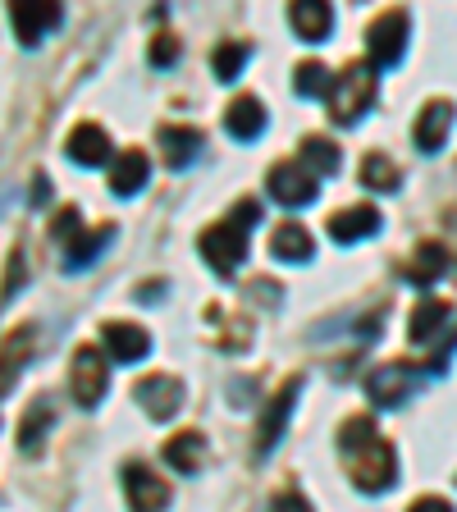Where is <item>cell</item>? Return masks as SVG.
Wrapping results in <instances>:
<instances>
[{
	"instance_id": "29",
	"label": "cell",
	"mask_w": 457,
	"mask_h": 512,
	"mask_svg": "<svg viewBox=\"0 0 457 512\" xmlns=\"http://www.w3.org/2000/svg\"><path fill=\"white\" fill-rule=\"evenodd\" d=\"M243 64H247V46L243 42H220L211 55V69L220 83H234L238 74H243Z\"/></svg>"
},
{
	"instance_id": "39",
	"label": "cell",
	"mask_w": 457,
	"mask_h": 512,
	"mask_svg": "<svg viewBox=\"0 0 457 512\" xmlns=\"http://www.w3.org/2000/svg\"><path fill=\"white\" fill-rule=\"evenodd\" d=\"M46 188H51V183H46V174H37V179H32V202H37V206H42L46 197H51Z\"/></svg>"
},
{
	"instance_id": "30",
	"label": "cell",
	"mask_w": 457,
	"mask_h": 512,
	"mask_svg": "<svg viewBox=\"0 0 457 512\" xmlns=\"http://www.w3.org/2000/svg\"><path fill=\"white\" fill-rule=\"evenodd\" d=\"M343 458H348V453H357V448H366V444H371V439H380V435H375V421H371V416H352V421H348V426H343Z\"/></svg>"
},
{
	"instance_id": "25",
	"label": "cell",
	"mask_w": 457,
	"mask_h": 512,
	"mask_svg": "<svg viewBox=\"0 0 457 512\" xmlns=\"http://www.w3.org/2000/svg\"><path fill=\"white\" fill-rule=\"evenodd\" d=\"M51 421H55L51 403H46V398H37V403L28 407V416L19 421V435H14V439H19L23 453H37V448H42V435L51 430Z\"/></svg>"
},
{
	"instance_id": "5",
	"label": "cell",
	"mask_w": 457,
	"mask_h": 512,
	"mask_svg": "<svg viewBox=\"0 0 457 512\" xmlns=\"http://www.w3.org/2000/svg\"><path fill=\"white\" fill-rule=\"evenodd\" d=\"M302 384H307L302 375H288L284 389L266 403V412H261V421H256V458H270V448L284 439V426H288V416H293V403H298Z\"/></svg>"
},
{
	"instance_id": "38",
	"label": "cell",
	"mask_w": 457,
	"mask_h": 512,
	"mask_svg": "<svg viewBox=\"0 0 457 512\" xmlns=\"http://www.w3.org/2000/svg\"><path fill=\"white\" fill-rule=\"evenodd\" d=\"M412 512H453V508H448L444 499H416V503H412Z\"/></svg>"
},
{
	"instance_id": "7",
	"label": "cell",
	"mask_w": 457,
	"mask_h": 512,
	"mask_svg": "<svg viewBox=\"0 0 457 512\" xmlns=\"http://www.w3.org/2000/svg\"><path fill=\"white\" fill-rule=\"evenodd\" d=\"M106 384H110L106 357H101L92 343H83V348L74 352V371H69V389H74L78 407H96V403H101V398H106Z\"/></svg>"
},
{
	"instance_id": "2",
	"label": "cell",
	"mask_w": 457,
	"mask_h": 512,
	"mask_svg": "<svg viewBox=\"0 0 457 512\" xmlns=\"http://www.w3.org/2000/svg\"><path fill=\"white\" fill-rule=\"evenodd\" d=\"M348 476L352 485L362 494H384L394 485L398 476V458H394V444H384V439H371L366 448L348 453Z\"/></svg>"
},
{
	"instance_id": "28",
	"label": "cell",
	"mask_w": 457,
	"mask_h": 512,
	"mask_svg": "<svg viewBox=\"0 0 457 512\" xmlns=\"http://www.w3.org/2000/svg\"><path fill=\"white\" fill-rule=\"evenodd\" d=\"M302 165H307L311 174H325V179H330V174H339V147H334L330 138H307L302 142Z\"/></svg>"
},
{
	"instance_id": "26",
	"label": "cell",
	"mask_w": 457,
	"mask_h": 512,
	"mask_svg": "<svg viewBox=\"0 0 457 512\" xmlns=\"http://www.w3.org/2000/svg\"><path fill=\"white\" fill-rule=\"evenodd\" d=\"M293 92H298V96H311V101H316V96H330V92H334L330 69H325L320 60H302L298 69H293Z\"/></svg>"
},
{
	"instance_id": "11",
	"label": "cell",
	"mask_w": 457,
	"mask_h": 512,
	"mask_svg": "<svg viewBox=\"0 0 457 512\" xmlns=\"http://www.w3.org/2000/svg\"><path fill=\"white\" fill-rule=\"evenodd\" d=\"M60 5H14L10 10V23H14V37H19L23 46H42L46 42V32L60 28Z\"/></svg>"
},
{
	"instance_id": "35",
	"label": "cell",
	"mask_w": 457,
	"mask_h": 512,
	"mask_svg": "<svg viewBox=\"0 0 457 512\" xmlns=\"http://www.w3.org/2000/svg\"><path fill=\"white\" fill-rule=\"evenodd\" d=\"M270 512H311V503L302 499V494H279V499L270 503Z\"/></svg>"
},
{
	"instance_id": "36",
	"label": "cell",
	"mask_w": 457,
	"mask_h": 512,
	"mask_svg": "<svg viewBox=\"0 0 457 512\" xmlns=\"http://www.w3.org/2000/svg\"><path fill=\"white\" fill-rule=\"evenodd\" d=\"M229 220H234V224H243V229H252V224L261 220V206H256V202H238Z\"/></svg>"
},
{
	"instance_id": "22",
	"label": "cell",
	"mask_w": 457,
	"mask_h": 512,
	"mask_svg": "<svg viewBox=\"0 0 457 512\" xmlns=\"http://www.w3.org/2000/svg\"><path fill=\"white\" fill-rule=\"evenodd\" d=\"M444 270H448V247L444 243H421L416 256L407 261V279H412L416 288H430Z\"/></svg>"
},
{
	"instance_id": "17",
	"label": "cell",
	"mask_w": 457,
	"mask_h": 512,
	"mask_svg": "<svg viewBox=\"0 0 457 512\" xmlns=\"http://www.w3.org/2000/svg\"><path fill=\"white\" fill-rule=\"evenodd\" d=\"M270 256L288 261V266H307V261H316V243H311V234L298 220H288V224H279L275 238H270Z\"/></svg>"
},
{
	"instance_id": "12",
	"label": "cell",
	"mask_w": 457,
	"mask_h": 512,
	"mask_svg": "<svg viewBox=\"0 0 457 512\" xmlns=\"http://www.w3.org/2000/svg\"><path fill=\"white\" fill-rule=\"evenodd\" d=\"M448 128H453V106H448V101H430V106L416 115V128H412L416 151H421V156H435V151H444Z\"/></svg>"
},
{
	"instance_id": "14",
	"label": "cell",
	"mask_w": 457,
	"mask_h": 512,
	"mask_svg": "<svg viewBox=\"0 0 457 512\" xmlns=\"http://www.w3.org/2000/svg\"><path fill=\"white\" fill-rule=\"evenodd\" d=\"M380 211L375 206H348V211H334L330 215V238L334 243H362V238L380 234Z\"/></svg>"
},
{
	"instance_id": "16",
	"label": "cell",
	"mask_w": 457,
	"mask_h": 512,
	"mask_svg": "<svg viewBox=\"0 0 457 512\" xmlns=\"http://www.w3.org/2000/svg\"><path fill=\"white\" fill-rule=\"evenodd\" d=\"M101 334H106V348H110V357H115V362H142V357L151 352V334L142 330V325L110 320Z\"/></svg>"
},
{
	"instance_id": "33",
	"label": "cell",
	"mask_w": 457,
	"mask_h": 512,
	"mask_svg": "<svg viewBox=\"0 0 457 512\" xmlns=\"http://www.w3.org/2000/svg\"><path fill=\"white\" fill-rule=\"evenodd\" d=\"M174 60H179V42H174V37H156V42H151V64H156V69H170Z\"/></svg>"
},
{
	"instance_id": "27",
	"label": "cell",
	"mask_w": 457,
	"mask_h": 512,
	"mask_svg": "<svg viewBox=\"0 0 457 512\" xmlns=\"http://www.w3.org/2000/svg\"><path fill=\"white\" fill-rule=\"evenodd\" d=\"M362 183L371 192H398V183H403V174H398L394 160H384L380 151H371V156L362 160Z\"/></svg>"
},
{
	"instance_id": "21",
	"label": "cell",
	"mask_w": 457,
	"mask_h": 512,
	"mask_svg": "<svg viewBox=\"0 0 457 512\" xmlns=\"http://www.w3.org/2000/svg\"><path fill=\"white\" fill-rule=\"evenodd\" d=\"M147 174H151V160L142 151H124L115 160V170H110V192L115 197H133V192L147 188Z\"/></svg>"
},
{
	"instance_id": "8",
	"label": "cell",
	"mask_w": 457,
	"mask_h": 512,
	"mask_svg": "<svg viewBox=\"0 0 457 512\" xmlns=\"http://www.w3.org/2000/svg\"><path fill=\"white\" fill-rule=\"evenodd\" d=\"M270 197L284 206H311L320 197L316 174H311L302 160H284V165L270 170Z\"/></svg>"
},
{
	"instance_id": "32",
	"label": "cell",
	"mask_w": 457,
	"mask_h": 512,
	"mask_svg": "<svg viewBox=\"0 0 457 512\" xmlns=\"http://www.w3.org/2000/svg\"><path fill=\"white\" fill-rule=\"evenodd\" d=\"M78 234H83V229H78V206H64V211L55 215V224H51V238H60V243L69 247Z\"/></svg>"
},
{
	"instance_id": "3",
	"label": "cell",
	"mask_w": 457,
	"mask_h": 512,
	"mask_svg": "<svg viewBox=\"0 0 457 512\" xmlns=\"http://www.w3.org/2000/svg\"><path fill=\"white\" fill-rule=\"evenodd\" d=\"M202 256L211 261V270L220 279H234L238 266L247 261V229L234 220H224V224H211L202 234Z\"/></svg>"
},
{
	"instance_id": "34",
	"label": "cell",
	"mask_w": 457,
	"mask_h": 512,
	"mask_svg": "<svg viewBox=\"0 0 457 512\" xmlns=\"http://www.w3.org/2000/svg\"><path fill=\"white\" fill-rule=\"evenodd\" d=\"M23 275H28V270H23V252H14V256H10V275H5V302H10L14 293H19Z\"/></svg>"
},
{
	"instance_id": "20",
	"label": "cell",
	"mask_w": 457,
	"mask_h": 512,
	"mask_svg": "<svg viewBox=\"0 0 457 512\" xmlns=\"http://www.w3.org/2000/svg\"><path fill=\"white\" fill-rule=\"evenodd\" d=\"M288 23H293V32H298L302 42H325V37H330L334 32V10L330 5H307V0H302V5H288Z\"/></svg>"
},
{
	"instance_id": "37",
	"label": "cell",
	"mask_w": 457,
	"mask_h": 512,
	"mask_svg": "<svg viewBox=\"0 0 457 512\" xmlns=\"http://www.w3.org/2000/svg\"><path fill=\"white\" fill-rule=\"evenodd\" d=\"M165 288H170L165 279H151V284H142V288H138V302H156L160 293H165Z\"/></svg>"
},
{
	"instance_id": "31",
	"label": "cell",
	"mask_w": 457,
	"mask_h": 512,
	"mask_svg": "<svg viewBox=\"0 0 457 512\" xmlns=\"http://www.w3.org/2000/svg\"><path fill=\"white\" fill-rule=\"evenodd\" d=\"M28 334L32 330H10V343H5V394L14 389V371H19V362L28 357Z\"/></svg>"
},
{
	"instance_id": "13",
	"label": "cell",
	"mask_w": 457,
	"mask_h": 512,
	"mask_svg": "<svg viewBox=\"0 0 457 512\" xmlns=\"http://www.w3.org/2000/svg\"><path fill=\"white\" fill-rule=\"evenodd\" d=\"M64 151H69L74 165L96 170V165H106L110 160V133L101 124H78L74 133H69V142H64Z\"/></svg>"
},
{
	"instance_id": "10",
	"label": "cell",
	"mask_w": 457,
	"mask_h": 512,
	"mask_svg": "<svg viewBox=\"0 0 457 512\" xmlns=\"http://www.w3.org/2000/svg\"><path fill=\"white\" fill-rule=\"evenodd\" d=\"M133 398H138V407L151 421H170L183 407V384L174 380V375H147V380H138Z\"/></svg>"
},
{
	"instance_id": "24",
	"label": "cell",
	"mask_w": 457,
	"mask_h": 512,
	"mask_svg": "<svg viewBox=\"0 0 457 512\" xmlns=\"http://www.w3.org/2000/svg\"><path fill=\"white\" fill-rule=\"evenodd\" d=\"M206 439L197 435V430H183V435H174L170 444H165V462H170L174 471H183V476H192V471L202 467V453H206Z\"/></svg>"
},
{
	"instance_id": "9",
	"label": "cell",
	"mask_w": 457,
	"mask_h": 512,
	"mask_svg": "<svg viewBox=\"0 0 457 512\" xmlns=\"http://www.w3.org/2000/svg\"><path fill=\"white\" fill-rule=\"evenodd\" d=\"M124 494H128V508L133 512H165L170 508V485H165L151 467H142V462L124 467Z\"/></svg>"
},
{
	"instance_id": "18",
	"label": "cell",
	"mask_w": 457,
	"mask_h": 512,
	"mask_svg": "<svg viewBox=\"0 0 457 512\" xmlns=\"http://www.w3.org/2000/svg\"><path fill=\"white\" fill-rule=\"evenodd\" d=\"M115 243V224H101V229H83V234L74 238V243L64 247V270H69V275H78V270H87L92 266V261H101V252H106V247Z\"/></svg>"
},
{
	"instance_id": "15",
	"label": "cell",
	"mask_w": 457,
	"mask_h": 512,
	"mask_svg": "<svg viewBox=\"0 0 457 512\" xmlns=\"http://www.w3.org/2000/svg\"><path fill=\"white\" fill-rule=\"evenodd\" d=\"M160 151H165V165H170V170H188L192 160L206 151V138L197 133V128L165 124L160 128Z\"/></svg>"
},
{
	"instance_id": "19",
	"label": "cell",
	"mask_w": 457,
	"mask_h": 512,
	"mask_svg": "<svg viewBox=\"0 0 457 512\" xmlns=\"http://www.w3.org/2000/svg\"><path fill=\"white\" fill-rule=\"evenodd\" d=\"M224 128H229V138H238V142H256L266 133V106H261L256 96H238L234 106H229V115H224Z\"/></svg>"
},
{
	"instance_id": "1",
	"label": "cell",
	"mask_w": 457,
	"mask_h": 512,
	"mask_svg": "<svg viewBox=\"0 0 457 512\" xmlns=\"http://www.w3.org/2000/svg\"><path fill=\"white\" fill-rule=\"evenodd\" d=\"M375 101V64L371 60H357L348 64L339 78H334V92H330V119L334 124H357L366 115V106Z\"/></svg>"
},
{
	"instance_id": "23",
	"label": "cell",
	"mask_w": 457,
	"mask_h": 512,
	"mask_svg": "<svg viewBox=\"0 0 457 512\" xmlns=\"http://www.w3.org/2000/svg\"><path fill=\"white\" fill-rule=\"evenodd\" d=\"M453 320V307L439 298H421V307L412 311V343L416 348H426V343H435L439 325H448Z\"/></svg>"
},
{
	"instance_id": "4",
	"label": "cell",
	"mask_w": 457,
	"mask_h": 512,
	"mask_svg": "<svg viewBox=\"0 0 457 512\" xmlns=\"http://www.w3.org/2000/svg\"><path fill=\"white\" fill-rule=\"evenodd\" d=\"M407 32H412V19L407 10H384L380 19L371 23L366 42H371V64L375 69H394L407 51Z\"/></svg>"
},
{
	"instance_id": "6",
	"label": "cell",
	"mask_w": 457,
	"mask_h": 512,
	"mask_svg": "<svg viewBox=\"0 0 457 512\" xmlns=\"http://www.w3.org/2000/svg\"><path fill=\"white\" fill-rule=\"evenodd\" d=\"M421 389V371L407 362H394V366H375L366 375V394H371L375 407H403L407 398Z\"/></svg>"
}]
</instances>
